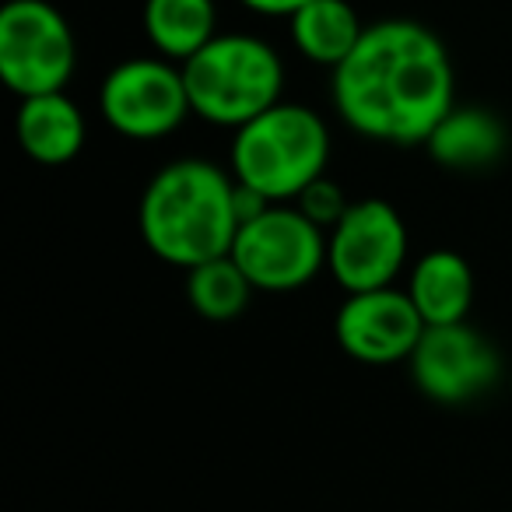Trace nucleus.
Wrapping results in <instances>:
<instances>
[{
	"mask_svg": "<svg viewBox=\"0 0 512 512\" xmlns=\"http://www.w3.org/2000/svg\"><path fill=\"white\" fill-rule=\"evenodd\" d=\"M334 106L355 134L386 144H425L453 109V64L432 29L386 18L334 67Z\"/></svg>",
	"mask_w": 512,
	"mask_h": 512,
	"instance_id": "1",
	"label": "nucleus"
},
{
	"mask_svg": "<svg viewBox=\"0 0 512 512\" xmlns=\"http://www.w3.org/2000/svg\"><path fill=\"white\" fill-rule=\"evenodd\" d=\"M141 235L148 249L183 271L232 253L239 214L235 176L218 165L183 158L155 172L141 197Z\"/></svg>",
	"mask_w": 512,
	"mask_h": 512,
	"instance_id": "2",
	"label": "nucleus"
},
{
	"mask_svg": "<svg viewBox=\"0 0 512 512\" xmlns=\"http://www.w3.org/2000/svg\"><path fill=\"white\" fill-rule=\"evenodd\" d=\"M330 158L327 123L299 102H278L235 130L232 176L260 197L295 200L323 176Z\"/></svg>",
	"mask_w": 512,
	"mask_h": 512,
	"instance_id": "3",
	"label": "nucleus"
},
{
	"mask_svg": "<svg viewBox=\"0 0 512 512\" xmlns=\"http://www.w3.org/2000/svg\"><path fill=\"white\" fill-rule=\"evenodd\" d=\"M190 106L200 120L214 127L239 130L253 116L267 113L281 102L285 64L256 36H214L183 64Z\"/></svg>",
	"mask_w": 512,
	"mask_h": 512,
	"instance_id": "4",
	"label": "nucleus"
},
{
	"mask_svg": "<svg viewBox=\"0 0 512 512\" xmlns=\"http://www.w3.org/2000/svg\"><path fill=\"white\" fill-rule=\"evenodd\" d=\"M232 256L256 292H295L327 267V232L299 207L271 204L242 221Z\"/></svg>",
	"mask_w": 512,
	"mask_h": 512,
	"instance_id": "5",
	"label": "nucleus"
},
{
	"mask_svg": "<svg viewBox=\"0 0 512 512\" xmlns=\"http://www.w3.org/2000/svg\"><path fill=\"white\" fill-rule=\"evenodd\" d=\"M74 60V32L50 0H8L0 8V78L15 95L64 92Z\"/></svg>",
	"mask_w": 512,
	"mask_h": 512,
	"instance_id": "6",
	"label": "nucleus"
},
{
	"mask_svg": "<svg viewBox=\"0 0 512 512\" xmlns=\"http://www.w3.org/2000/svg\"><path fill=\"white\" fill-rule=\"evenodd\" d=\"M102 120L123 137L158 141L193 113L183 67L165 57H134L116 64L99 88Z\"/></svg>",
	"mask_w": 512,
	"mask_h": 512,
	"instance_id": "7",
	"label": "nucleus"
},
{
	"mask_svg": "<svg viewBox=\"0 0 512 512\" xmlns=\"http://www.w3.org/2000/svg\"><path fill=\"white\" fill-rule=\"evenodd\" d=\"M404 260V218L379 197L351 200L341 221L327 232V271L348 295L393 285Z\"/></svg>",
	"mask_w": 512,
	"mask_h": 512,
	"instance_id": "8",
	"label": "nucleus"
},
{
	"mask_svg": "<svg viewBox=\"0 0 512 512\" xmlns=\"http://www.w3.org/2000/svg\"><path fill=\"white\" fill-rule=\"evenodd\" d=\"M411 376L425 397L439 404H467L498 383V351L481 330L463 323L425 327L411 351Z\"/></svg>",
	"mask_w": 512,
	"mask_h": 512,
	"instance_id": "9",
	"label": "nucleus"
},
{
	"mask_svg": "<svg viewBox=\"0 0 512 512\" xmlns=\"http://www.w3.org/2000/svg\"><path fill=\"white\" fill-rule=\"evenodd\" d=\"M425 327L428 323L421 320L411 295L397 292L393 285L348 295L334 320V334L344 355L365 365L407 362Z\"/></svg>",
	"mask_w": 512,
	"mask_h": 512,
	"instance_id": "10",
	"label": "nucleus"
},
{
	"mask_svg": "<svg viewBox=\"0 0 512 512\" xmlns=\"http://www.w3.org/2000/svg\"><path fill=\"white\" fill-rule=\"evenodd\" d=\"M18 144L22 151L39 165H67L81 155L85 148V116H81L78 102L67 99L64 92L50 95H32L22 99L18 109Z\"/></svg>",
	"mask_w": 512,
	"mask_h": 512,
	"instance_id": "11",
	"label": "nucleus"
},
{
	"mask_svg": "<svg viewBox=\"0 0 512 512\" xmlns=\"http://www.w3.org/2000/svg\"><path fill=\"white\" fill-rule=\"evenodd\" d=\"M428 155L442 165V169H456V172H474V169H488L498 158L505 155V123L495 113L477 106H463V109H449L439 120V127L428 134Z\"/></svg>",
	"mask_w": 512,
	"mask_h": 512,
	"instance_id": "12",
	"label": "nucleus"
},
{
	"mask_svg": "<svg viewBox=\"0 0 512 512\" xmlns=\"http://www.w3.org/2000/svg\"><path fill=\"white\" fill-rule=\"evenodd\" d=\"M407 295L428 327L463 323L474 306V271L453 249H432L414 264Z\"/></svg>",
	"mask_w": 512,
	"mask_h": 512,
	"instance_id": "13",
	"label": "nucleus"
},
{
	"mask_svg": "<svg viewBox=\"0 0 512 512\" xmlns=\"http://www.w3.org/2000/svg\"><path fill=\"white\" fill-rule=\"evenodd\" d=\"M288 22H292L295 50L323 67H341L369 29L348 0H313Z\"/></svg>",
	"mask_w": 512,
	"mask_h": 512,
	"instance_id": "14",
	"label": "nucleus"
},
{
	"mask_svg": "<svg viewBox=\"0 0 512 512\" xmlns=\"http://www.w3.org/2000/svg\"><path fill=\"white\" fill-rule=\"evenodd\" d=\"M214 0H144V32L165 60H186L214 39Z\"/></svg>",
	"mask_w": 512,
	"mask_h": 512,
	"instance_id": "15",
	"label": "nucleus"
},
{
	"mask_svg": "<svg viewBox=\"0 0 512 512\" xmlns=\"http://www.w3.org/2000/svg\"><path fill=\"white\" fill-rule=\"evenodd\" d=\"M253 281L246 278L235 256H214L207 264H197L186 271V299L204 320L211 323H232L246 313L253 299Z\"/></svg>",
	"mask_w": 512,
	"mask_h": 512,
	"instance_id": "16",
	"label": "nucleus"
},
{
	"mask_svg": "<svg viewBox=\"0 0 512 512\" xmlns=\"http://www.w3.org/2000/svg\"><path fill=\"white\" fill-rule=\"evenodd\" d=\"M295 204H299V211L306 214V218H313L320 228H334L337 221H341V214L348 211L351 200H344L341 186L330 183L327 176H320L316 183H309L306 190L295 197Z\"/></svg>",
	"mask_w": 512,
	"mask_h": 512,
	"instance_id": "17",
	"label": "nucleus"
},
{
	"mask_svg": "<svg viewBox=\"0 0 512 512\" xmlns=\"http://www.w3.org/2000/svg\"><path fill=\"white\" fill-rule=\"evenodd\" d=\"M239 4L267 18H292L295 11H302L306 4H313V0H239Z\"/></svg>",
	"mask_w": 512,
	"mask_h": 512,
	"instance_id": "18",
	"label": "nucleus"
},
{
	"mask_svg": "<svg viewBox=\"0 0 512 512\" xmlns=\"http://www.w3.org/2000/svg\"><path fill=\"white\" fill-rule=\"evenodd\" d=\"M509 390H512V369H509Z\"/></svg>",
	"mask_w": 512,
	"mask_h": 512,
	"instance_id": "19",
	"label": "nucleus"
}]
</instances>
